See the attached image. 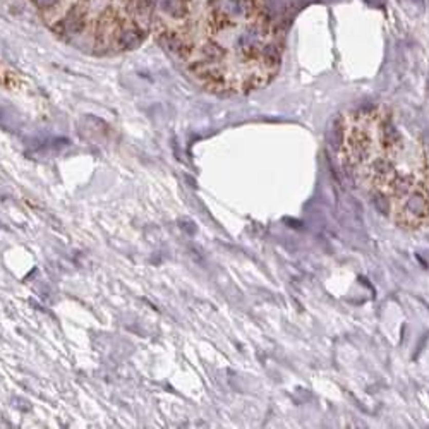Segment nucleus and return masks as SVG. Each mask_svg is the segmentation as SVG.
<instances>
[{"label": "nucleus", "mask_w": 429, "mask_h": 429, "mask_svg": "<svg viewBox=\"0 0 429 429\" xmlns=\"http://www.w3.org/2000/svg\"><path fill=\"white\" fill-rule=\"evenodd\" d=\"M338 153L352 182L393 225H429V149L386 107L348 112L338 129Z\"/></svg>", "instance_id": "nucleus-1"}, {"label": "nucleus", "mask_w": 429, "mask_h": 429, "mask_svg": "<svg viewBox=\"0 0 429 429\" xmlns=\"http://www.w3.org/2000/svg\"><path fill=\"white\" fill-rule=\"evenodd\" d=\"M160 7L173 19H184L187 16V6L184 0H162Z\"/></svg>", "instance_id": "nucleus-2"}, {"label": "nucleus", "mask_w": 429, "mask_h": 429, "mask_svg": "<svg viewBox=\"0 0 429 429\" xmlns=\"http://www.w3.org/2000/svg\"><path fill=\"white\" fill-rule=\"evenodd\" d=\"M34 4H36L38 7H42V9H47V7H52V6H55L57 4V0H33Z\"/></svg>", "instance_id": "nucleus-3"}]
</instances>
